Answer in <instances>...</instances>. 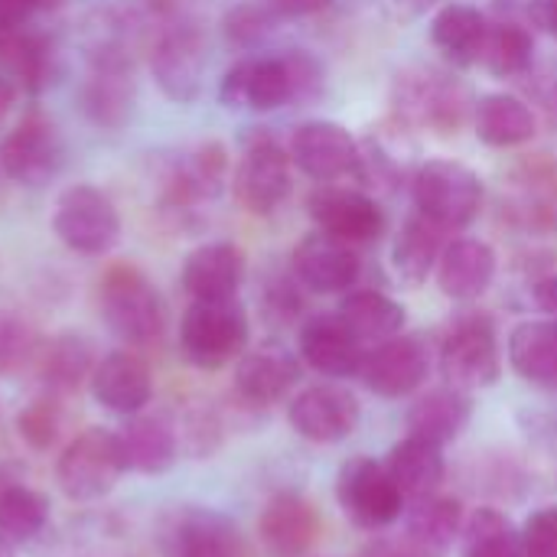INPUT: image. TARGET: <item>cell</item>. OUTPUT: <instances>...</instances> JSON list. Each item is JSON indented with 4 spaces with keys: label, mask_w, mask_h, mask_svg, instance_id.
<instances>
[{
    "label": "cell",
    "mask_w": 557,
    "mask_h": 557,
    "mask_svg": "<svg viewBox=\"0 0 557 557\" xmlns=\"http://www.w3.org/2000/svg\"><path fill=\"white\" fill-rule=\"evenodd\" d=\"M98 313L104 326L131 349L157 343L166 326V307H163L160 290L131 261H117L101 274Z\"/></svg>",
    "instance_id": "obj_1"
},
{
    "label": "cell",
    "mask_w": 557,
    "mask_h": 557,
    "mask_svg": "<svg viewBox=\"0 0 557 557\" xmlns=\"http://www.w3.org/2000/svg\"><path fill=\"white\" fill-rule=\"evenodd\" d=\"M153 20L157 29L150 39V75L170 101L193 104L202 95V78L209 65L206 36L176 7L160 3Z\"/></svg>",
    "instance_id": "obj_2"
},
{
    "label": "cell",
    "mask_w": 557,
    "mask_h": 557,
    "mask_svg": "<svg viewBox=\"0 0 557 557\" xmlns=\"http://www.w3.org/2000/svg\"><path fill=\"white\" fill-rule=\"evenodd\" d=\"M392 101L405 127H424L437 137H454L470 114L467 88L454 75L431 65L398 72L392 85Z\"/></svg>",
    "instance_id": "obj_3"
},
{
    "label": "cell",
    "mask_w": 557,
    "mask_h": 557,
    "mask_svg": "<svg viewBox=\"0 0 557 557\" xmlns=\"http://www.w3.org/2000/svg\"><path fill=\"white\" fill-rule=\"evenodd\" d=\"M134 101L131 49L117 36H101L88 52V75L78 85V108L88 124L121 131L134 114Z\"/></svg>",
    "instance_id": "obj_4"
},
{
    "label": "cell",
    "mask_w": 557,
    "mask_h": 557,
    "mask_svg": "<svg viewBox=\"0 0 557 557\" xmlns=\"http://www.w3.org/2000/svg\"><path fill=\"white\" fill-rule=\"evenodd\" d=\"M127 473V457L117 431L85 428L72 437L55 460V483L72 503H101Z\"/></svg>",
    "instance_id": "obj_5"
},
{
    "label": "cell",
    "mask_w": 557,
    "mask_h": 557,
    "mask_svg": "<svg viewBox=\"0 0 557 557\" xmlns=\"http://www.w3.org/2000/svg\"><path fill=\"white\" fill-rule=\"evenodd\" d=\"M248 346V313L238 300H193L180 320V352L202 372L238 362Z\"/></svg>",
    "instance_id": "obj_6"
},
{
    "label": "cell",
    "mask_w": 557,
    "mask_h": 557,
    "mask_svg": "<svg viewBox=\"0 0 557 557\" xmlns=\"http://www.w3.org/2000/svg\"><path fill=\"white\" fill-rule=\"evenodd\" d=\"M157 202L160 212L176 225L186 228L189 219L202 202H212L222 196L228 183V150L219 140H202L180 160H170L160 173Z\"/></svg>",
    "instance_id": "obj_7"
},
{
    "label": "cell",
    "mask_w": 557,
    "mask_h": 557,
    "mask_svg": "<svg viewBox=\"0 0 557 557\" xmlns=\"http://www.w3.org/2000/svg\"><path fill=\"white\" fill-rule=\"evenodd\" d=\"M411 199L421 215L460 232L483 209V180L460 160H424L411 176Z\"/></svg>",
    "instance_id": "obj_8"
},
{
    "label": "cell",
    "mask_w": 557,
    "mask_h": 557,
    "mask_svg": "<svg viewBox=\"0 0 557 557\" xmlns=\"http://www.w3.org/2000/svg\"><path fill=\"white\" fill-rule=\"evenodd\" d=\"M65 163V140L52 114L26 108L23 117L0 137V173L20 186H46Z\"/></svg>",
    "instance_id": "obj_9"
},
{
    "label": "cell",
    "mask_w": 557,
    "mask_h": 557,
    "mask_svg": "<svg viewBox=\"0 0 557 557\" xmlns=\"http://www.w3.org/2000/svg\"><path fill=\"white\" fill-rule=\"evenodd\" d=\"M52 232L55 238L85 258L108 255L121 238V215L108 193H101L91 183H75L59 193L55 212H52Z\"/></svg>",
    "instance_id": "obj_10"
},
{
    "label": "cell",
    "mask_w": 557,
    "mask_h": 557,
    "mask_svg": "<svg viewBox=\"0 0 557 557\" xmlns=\"http://www.w3.org/2000/svg\"><path fill=\"white\" fill-rule=\"evenodd\" d=\"M290 153L281 147L277 137H271L268 131H251L245 137V150L242 160L235 166L232 176V189L235 199L245 212L251 215H271L284 206V199L290 196Z\"/></svg>",
    "instance_id": "obj_11"
},
{
    "label": "cell",
    "mask_w": 557,
    "mask_h": 557,
    "mask_svg": "<svg viewBox=\"0 0 557 557\" xmlns=\"http://www.w3.org/2000/svg\"><path fill=\"white\" fill-rule=\"evenodd\" d=\"M441 372L460 392H483L503 379V349L493 320H457L441 346Z\"/></svg>",
    "instance_id": "obj_12"
},
{
    "label": "cell",
    "mask_w": 557,
    "mask_h": 557,
    "mask_svg": "<svg viewBox=\"0 0 557 557\" xmlns=\"http://www.w3.org/2000/svg\"><path fill=\"white\" fill-rule=\"evenodd\" d=\"M336 499L343 512L362 529H388L405 512V496L385 463L372 457H349L336 476Z\"/></svg>",
    "instance_id": "obj_13"
},
{
    "label": "cell",
    "mask_w": 557,
    "mask_h": 557,
    "mask_svg": "<svg viewBox=\"0 0 557 557\" xmlns=\"http://www.w3.org/2000/svg\"><path fill=\"white\" fill-rule=\"evenodd\" d=\"M219 101L228 111H277L294 104V72L287 52L281 55H245L225 69L219 82Z\"/></svg>",
    "instance_id": "obj_14"
},
{
    "label": "cell",
    "mask_w": 557,
    "mask_h": 557,
    "mask_svg": "<svg viewBox=\"0 0 557 557\" xmlns=\"http://www.w3.org/2000/svg\"><path fill=\"white\" fill-rule=\"evenodd\" d=\"M163 557H245L238 525L206 506H180L160 525Z\"/></svg>",
    "instance_id": "obj_15"
},
{
    "label": "cell",
    "mask_w": 557,
    "mask_h": 557,
    "mask_svg": "<svg viewBox=\"0 0 557 557\" xmlns=\"http://www.w3.org/2000/svg\"><path fill=\"white\" fill-rule=\"evenodd\" d=\"M428 375H431V349L421 336H408V333L375 343L359 369L362 385L388 401L414 395L428 382Z\"/></svg>",
    "instance_id": "obj_16"
},
{
    "label": "cell",
    "mask_w": 557,
    "mask_h": 557,
    "mask_svg": "<svg viewBox=\"0 0 557 557\" xmlns=\"http://www.w3.org/2000/svg\"><path fill=\"white\" fill-rule=\"evenodd\" d=\"M287 421L297 431V437L310 444H339L356 434L362 421V405L349 388L323 382L290 398Z\"/></svg>",
    "instance_id": "obj_17"
},
{
    "label": "cell",
    "mask_w": 557,
    "mask_h": 557,
    "mask_svg": "<svg viewBox=\"0 0 557 557\" xmlns=\"http://www.w3.org/2000/svg\"><path fill=\"white\" fill-rule=\"evenodd\" d=\"M287 153H290L294 166L317 183H336V180L359 173V144L336 121L297 124L290 134Z\"/></svg>",
    "instance_id": "obj_18"
},
{
    "label": "cell",
    "mask_w": 557,
    "mask_h": 557,
    "mask_svg": "<svg viewBox=\"0 0 557 557\" xmlns=\"http://www.w3.org/2000/svg\"><path fill=\"white\" fill-rule=\"evenodd\" d=\"M307 209L320 232H326L346 245H366L385 232L382 206L362 189L323 183L317 193H310Z\"/></svg>",
    "instance_id": "obj_19"
},
{
    "label": "cell",
    "mask_w": 557,
    "mask_h": 557,
    "mask_svg": "<svg viewBox=\"0 0 557 557\" xmlns=\"http://www.w3.org/2000/svg\"><path fill=\"white\" fill-rule=\"evenodd\" d=\"M88 392L104 411L131 418L150 405L153 375H150V366L144 362V356H137L127 346V349H114L98 359V366L88 379Z\"/></svg>",
    "instance_id": "obj_20"
},
{
    "label": "cell",
    "mask_w": 557,
    "mask_h": 557,
    "mask_svg": "<svg viewBox=\"0 0 557 557\" xmlns=\"http://www.w3.org/2000/svg\"><path fill=\"white\" fill-rule=\"evenodd\" d=\"M323 532L317 506L300 493H277L258 516V539L271 557H307Z\"/></svg>",
    "instance_id": "obj_21"
},
{
    "label": "cell",
    "mask_w": 557,
    "mask_h": 557,
    "mask_svg": "<svg viewBox=\"0 0 557 557\" xmlns=\"http://www.w3.org/2000/svg\"><path fill=\"white\" fill-rule=\"evenodd\" d=\"M290 268H294V277L313 294H346L362 274L356 245H346L320 228L310 232L294 248Z\"/></svg>",
    "instance_id": "obj_22"
},
{
    "label": "cell",
    "mask_w": 557,
    "mask_h": 557,
    "mask_svg": "<svg viewBox=\"0 0 557 557\" xmlns=\"http://www.w3.org/2000/svg\"><path fill=\"white\" fill-rule=\"evenodd\" d=\"M300 375H304L300 359L281 343H268L238 359L235 395L251 408H271L281 405L297 388Z\"/></svg>",
    "instance_id": "obj_23"
},
{
    "label": "cell",
    "mask_w": 557,
    "mask_h": 557,
    "mask_svg": "<svg viewBox=\"0 0 557 557\" xmlns=\"http://www.w3.org/2000/svg\"><path fill=\"white\" fill-rule=\"evenodd\" d=\"M300 359L326 379H352L366 362V343L339 320V313L310 317L297 336Z\"/></svg>",
    "instance_id": "obj_24"
},
{
    "label": "cell",
    "mask_w": 557,
    "mask_h": 557,
    "mask_svg": "<svg viewBox=\"0 0 557 557\" xmlns=\"http://www.w3.org/2000/svg\"><path fill=\"white\" fill-rule=\"evenodd\" d=\"M245 271L248 258L235 242H206L186 255L180 284L189 300H235Z\"/></svg>",
    "instance_id": "obj_25"
},
{
    "label": "cell",
    "mask_w": 557,
    "mask_h": 557,
    "mask_svg": "<svg viewBox=\"0 0 557 557\" xmlns=\"http://www.w3.org/2000/svg\"><path fill=\"white\" fill-rule=\"evenodd\" d=\"M127 470L140 476H163L176 467L183 447H180V431L176 421L166 411H140L124 418V428L117 431Z\"/></svg>",
    "instance_id": "obj_26"
},
{
    "label": "cell",
    "mask_w": 557,
    "mask_h": 557,
    "mask_svg": "<svg viewBox=\"0 0 557 557\" xmlns=\"http://www.w3.org/2000/svg\"><path fill=\"white\" fill-rule=\"evenodd\" d=\"M0 72L29 95L46 91L59 72H62V55L52 36L20 26L10 33H0Z\"/></svg>",
    "instance_id": "obj_27"
},
{
    "label": "cell",
    "mask_w": 557,
    "mask_h": 557,
    "mask_svg": "<svg viewBox=\"0 0 557 557\" xmlns=\"http://www.w3.org/2000/svg\"><path fill=\"white\" fill-rule=\"evenodd\" d=\"M496 248L483 238H457L444 248L437 261V287L450 300H480L496 281Z\"/></svg>",
    "instance_id": "obj_28"
},
{
    "label": "cell",
    "mask_w": 557,
    "mask_h": 557,
    "mask_svg": "<svg viewBox=\"0 0 557 557\" xmlns=\"http://www.w3.org/2000/svg\"><path fill=\"white\" fill-rule=\"evenodd\" d=\"M98 349L85 333H55L52 339L42 343L36 356V375L52 395H72L82 385H88L95 366H98Z\"/></svg>",
    "instance_id": "obj_29"
},
{
    "label": "cell",
    "mask_w": 557,
    "mask_h": 557,
    "mask_svg": "<svg viewBox=\"0 0 557 557\" xmlns=\"http://www.w3.org/2000/svg\"><path fill=\"white\" fill-rule=\"evenodd\" d=\"M470 421H473V398L470 392H460L454 385L431 388L408 408L405 418L411 437H421L437 447L454 444L470 428Z\"/></svg>",
    "instance_id": "obj_30"
},
{
    "label": "cell",
    "mask_w": 557,
    "mask_h": 557,
    "mask_svg": "<svg viewBox=\"0 0 557 557\" xmlns=\"http://www.w3.org/2000/svg\"><path fill=\"white\" fill-rule=\"evenodd\" d=\"M490 20L480 7L470 3H444L431 20V42L434 49L457 69H470L483 59Z\"/></svg>",
    "instance_id": "obj_31"
},
{
    "label": "cell",
    "mask_w": 557,
    "mask_h": 557,
    "mask_svg": "<svg viewBox=\"0 0 557 557\" xmlns=\"http://www.w3.org/2000/svg\"><path fill=\"white\" fill-rule=\"evenodd\" d=\"M473 127H476V137L486 147L509 150V147L529 144L539 134V114L519 95L493 91V95H483L476 101Z\"/></svg>",
    "instance_id": "obj_32"
},
{
    "label": "cell",
    "mask_w": 557,
    "mask_h": 557,
    "mask_svg": "<svg viewBox=\"0 0 557 557\" xmlns=\"http://www.w3.org/2000/svg\"><path fill=\"white\" fill-rule=\"evenodd\" d=\"M444 238H447V228H441L434 219L421 215L414 209V215L405 219L401 232L395 235V245H392V268L395 274L408 284V287H421L434 271H437V261L444 255Z\"/></svg>",
    "instance_id": "obj_33"
},
{
    "label": "cell",
    "mask_w": 557,
    "mask_h": 557,
    "mask_svg": "<svg viewBox=\"0 0 557 557\" xmlns=\"http://www.w3.org/2000/svg\"><path fill=\"white\" fill-rule=\"evenodd\" d=\"M467 516H463V503L454 496H428V499H414V506L405 516V539L421 548L428 557L447 555L454 548V542L463 535Z\"/></svg>",
    "instance_id": "obj_34"
},
{
    "label": "cell",
    "mask_w": 557,
    "mask_h": 557,
    "mask_svg": "<svg viewBox=\"0 0 557 557\" xmlns=\"http://www.w3.org/2000/svg\"><path fill=\"white\" fill-rule=\"evenodd\" d=\"M385 470L392 473V480L398 483L405 499H428L441 490L444 476H447V460H444V447L428 444L421 437H405L388 450Z\"/></svg>",
    "instance_id": "obj_35"
},
{
    "label": "cell",
    "mask_w": 557,
    "mask_h": 557,
    "mask_svg": "<svg viewBox=\"0 0 557 557\" xmlns=\"http://www.w3.org/2000/svg\"><path fill=\"white\" fill-rule=\"evenodd\" d=\"M509 362L535 388H557V320H525L509 336Z\"/></svg>",
    "instance_id": "obj_36"
},
{
    "label": "cell",
    "mask_w": 557,
    "mask_h": 557,
    "mask_svg": "<svg viewBox=\"0 0 557 557\" xmlns=\"http://www.w3.org/2000/svg\"><path fill=\"white\" fill-rule=\"evenodd\" d=\"M336 313L362 343H372V346L398 336L408 323L405 307L382 290H349Z\"/></svg>",
    "instance_id": "obj_37"
},
{
    "label": "cell",
    "mask_w": 557,
    "mask_h": 557,
    "mask_svg": "<svg viewBox=\"0 0 557 557\" xmlns=\"http://www.w3.org/2000/svg\"><path fill=\"white\" fill-rule=\"evenodd\" d=\"M52 506L39 490L13 480L0 486V539L13 548L36 542L49 525Z\"/></svg>",
    "instance_id": "obj_38"
},
{
    "label": "cell",
    "mask_w": 557,
    "mask_h": 557,
    "mask_svg": "<svg viewBox=\"0 0 557 557\" xmlns=\"http://www.w3.org/2000/svg\"><path fill=\"white\" fill-rule=\"evenodd\" d=\"M483 65L496 78H522V75H529L532 65H535V36H532V29L525 23H519V20L490 23Z\"/></svg>",
    "instance_id": "obj_39"
},
{
    "label": "cell",
    "mask_w": 557,
    "mask_h": 557,
    "mask_svg": "<svg viewBox=\"0 0 557 557\" xmlns=\"http://www.w3.org/2000/svg\"><path fill=\"white\" fill-rule=\"evenodd\" d=\"M463 557H525L522 529L499 509H476L463 525Z\"/></svg>",
    "instance_id": "obj_40"
},
{
    "label": "cell",
    "mask_w": 557,
    "mask_h": 557,
    "mask_svg": "<svg viewBox=\"0 0 557 557\" xmlns=\"http://www.w3.org/2000/svg\"><path fill=\"white\" fill-rule=\"evenodd\" d=\"M281 16L271 10L268 0H242L235 3L225 16H222V33L235 49H258L274 29H277Z\"/></svg>",
    "instance_id": "obj_41"
},
{
    "label": "cell",
    "mask_w": 557,
    "mask_h": 557,
    "mask_svg": "<svg viewBox=\"0 0 557 557\" xmlns=\"http://www.w3.org/2000/svg\"><path fill=\"white\" fill-rule=\"evenodd\" d=\"M59 431H62V405H59V395L52 392L33 398L16 414V434L36 454H46L59 441Z\"/></svg>",
    "instance_id": "obj_42"
},
{
    "label": "cell",
    "mask_w": 557,
    "mask_h": 557,
    "mask_svg": "<svg viewBox=\"0 0 557 557\" xmlns=\"http://www.w3.org/2000/svg\"><path fill=\"white\" fill-rule=\"evenodd\" d=\"M39 349H42V339L33 330V323L13 310H0V372L13 375L26 369L29 362H36Z\"/></svg>",
    "instance_id": "obj_43"
},
{
    "label": "cell",
    "mask_w": 557,
    "mask_h": 557,
    "mask_svg": "<svg viewBox=\"0 0 557 557\" xmlns=\"http://www.w3.org/2000/svg\"><path fill=\"white\" fill-rule=\"evenodd\" d=\"M176 431H180V447L196 460H206L222 447V421L212 411H189L176 424Z\"/></svg>",
    "instance_id": "obj_44"
},
{
    "label": "cell",
    "mask_w": 557,
    "mask_h": 557,
    "mask_svg": "<svg viewBox=\"0 0 557 557\" xmlns=\"http://www.w3.org/2000/svg\"><path fill=\"white\" fill-rule=\"evenodd\" d=\"M525 557H557V506H545L532 512L522 529Z\"/></svg>",
    "instance_id": "obj_45"
},
{
    "label": "cell",
    "mask_w": 557,
    "mask_h": 557,
    "mask_svg": "<svg viewBox=\"0 0 557 557\" xmlns=\"http://www.w3.org/2000/svg\"><path fill=\"white\" fill-rule=\"evenodd\" d=\"M287 62L294 72V104H307L323 91V65L307 49H287Z\"/></svg>",
    "instance_id": "obj_46"
},
{
    "label": "cell",
    "mask_w": 557,
    "mask_h": 557,
    "mask_svg": "<svg viewBox=\"0 0 557 557\" xmlns=\"http://www.w3.org/2000/svg\"><path fill=\"white\" fill-rule=\"evenodd\" d=\"M55 7H62V0H0V33L20 29L33 20V13Z\"/></svg>",
    "instance_id": "obj_47"
},
{
    "label": "cell",
    "mask_w": 557,
    "mask_h": 557,
    "mask_svg": "<svg viewBox=\"0 0 557 557\" xmlns=\"http://www.w3.org/2000/svg\"><path fill=\"white\" fill-rule=\"evenodd\" d=\"M264 310L274 320H290L300 310V294L294 290V281H274L264 290Z\"/></svg>",
    "instance_id": "obj_48"
},
{
    "label": "cell",
    "mask_w": 557,
    "mask_h": 557,
    "mask_svg": "<svg viewBox=\"0 0 557 557\" xmlns=\"http://www.w3.org/2000/svg\"><path fill=\"white\" fill-rule=\"evenodd\" d=\"M356 557H428L421 548H414L408 539H375L369 542Z\"/></svg>",
    "instance_id": "obj_49"
},
{
    "label": "cell",
    "mask_w": 557,
    "mask_h": 557,
    "mask_svg": "<svg viewBox=\"0 0 557 557\" xmlns=\"http://www.w3.org/2000/svg\"><path fill=\"white\" fill-rule=\"evenodd\" d=\"M268 3L281 20H304V16L323 13L333 0H268Z\"/></svg>",
    "instance_id": "obj_50"
},
{
    "label": "cell",
    "mask_w": 557,
    "mask_h": 557,
    "mask_svg": "<svg viewBox=\"0 0 557 557\" xmlns=\"http://www.w3.org/2000/svg\"><path fill=\"white\" fill-rule=\"evenodd\" d=\"M529 16L535 26H542L557 39V0H529Z\"/></svg>",
    "instance_id": "obj_51"
},
{
    "label": "cell",
    "mask_w": 557,
    "mask_h": 557,
    "mask_svg": "<svg viewBox=\"0 0 557 557\" xmlns=\"http://www.w3.org/2000/svg\"><path fill=\"white\" fill-rule=\"evenodd\" d=\"M535 304L557 320V271L535 284Z\"/></svg>",
    "instance_id": "obj_52"
},
{
    "label": "cell",
    "mask_w": 557,
    "mask_h": 557,
    "mask_svg": "<svg viewBox=\"0 0 557 557\" xmlns=\"http://www.w3.org/2000/svg\"><path fill=\"white\" fill-rule=\"evenodd\" d=\"M385 3L395 10V16L411 20V16H418V13H424L428 7H434L437 0H385Z\"/></svg>",
    "instance_id": "obj_53"
},
{
    "label": "cell",
    "mask_w": 557,
    "mask_h": 557,
    "mask_svg": "<svg viewBox=\"0 0 557 557\" xmlns=\"http://www.w3.org/2000/svg\"><path fill=\"white\" fill-rule=\"evenodd\" d=\"M16 95H20V88L0 72V121L10 114V108H13V101H16Z\"/></svg>",
    "instance_id": "obj_54"
},
{
    "label": "cell",
    "mask_w": 557,
    "mask_h": 557,
    "mask_svg": "<svg viewBox=\"0 0 557 557\" xmlns=\"http://www.w3.org/2000/svg\"><path fill=\"white\" fill-rule=\"evenodd\" d=\"M0 557H16V548H13V545H7L3 539H0Z\"/></svg>",
    "instance_id": "obj_55"
}]
</instances>
